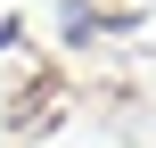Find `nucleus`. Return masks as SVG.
<instances>
[{
  "label": "nucleus",
  "instance_id": "obj_1",
  "mask_svg": "<svg viewBox=\"0 0 156 148\" xmlns=\"http://www.w3.org/2000/svg\"><path fill=\"white\" fill-rule=\"evenodd\" d=\"M115 25H132V16H107V8H90V0H66V8H58L66 49H90V41H99V33H115Z\"/></svg>",
  "mask_w": 156,
  "mask_h": 148
},
{
  "label": "nucleus",
  "instance_id": "obj_2",
  "mask_svg": "<svg viewBox=\"0 0 156 148\" xmlns=\"http://www.w3.org/2000/svg\"><path fill=\"white\" fill-rule=\"evenodd\" d=\"M16 41H25V16H0V58H8Z\"/></svg>",
  "mask_w": 156,
  "mask_h": 148
}]
</instances>
